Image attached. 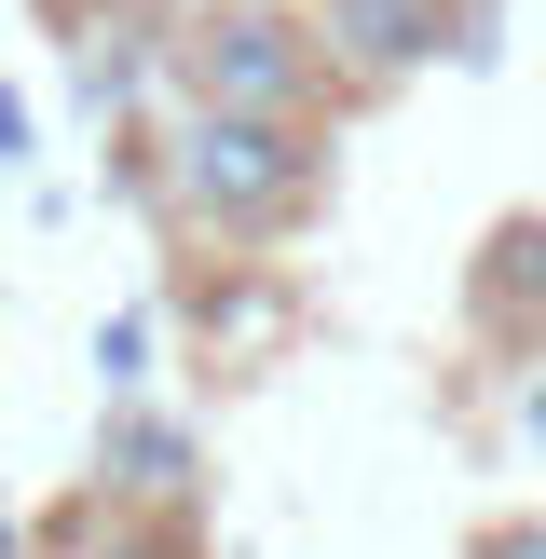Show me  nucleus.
Instances as JSON below:
<instances>
[{
  "label": "nucleus",
  "instance_id": "obj_1",
  "mask_svg": "<svg viewBox=\"0 0 546 559\" xmlns=\"http://www.w3.org/2000/svg\"><path fill=\"white\" fill-rule=\"evenodd\" d=\"M328 205V123H233V109H178L164 136V218L205 260H260Z\"/></svg>",
  "mask_w": 546,
  "mask_h": 559
},
{
  "label": "nucleus",
  "instance_id": "obj_2",
  "mask_svg": "<svg viewBox=\"0 0 546 559\" xmlns=\"http://www.w3.org/2000/svg\"><path fill=\"white\" fill-rule=\"evenodd\" d=\"M164 82H178V109H233V123H328L342 109V55L287 0H191V14H164Z\"/></svg>",
  "mask_w": 546,
  "mask_h": 559
},
{
  "label": "nucleus",
  "instance_id": "obj_3",
  "mask_svg": "<svg viewBox=\"0 0 546 559\" xmlns=\"http://www.w3.org/2000/svg\"><path fill=\"white\" fill-rule=\"evenodd\" d=\"M314 41L342 55V82H410L464 55V0H314Z\"/></svg>",
  "mask_w": 546,
  "mask_h": 559
},
{
  "label": "nucleus",
  "instance_id": "obj_4",
  "mask_svg": "<svg viewBox=\"0 0 546 559\" xmlns=\"http://www.w3.org/2000/svg\"><path fill=\"white\" fill-rule=\"evenodd\" d=\"M96 491H109V506H136V519H191V506H205V464H191V437L164 424V409H109Z\"/></svg>",
  "mask_w": 546,
  "mask_h": 559
},
{
  "label": "nucleus",
  "instance_id": "obj_5",
  "mask_svg": "<svg viewBox=\"0 0 546 559\" xmlns=\"http://www.w3.org/2000/svg\"><path fill=\"white\" fill-rule=\"evenodd\" d=\"M27 546H41V559H205V546H191V519H136V506H109V491L55 506Z\"/></svg>",
  "mask_w": 546,
  "mask_h": 559
},
{
  "label": "nucleus",
  "instance_id": "obj_6",
  "mask_svg": "<svg viewBox=\"0 0 546 559\" xmlns=\"http://www.w3.org/2000/svg\"><path fill=\"white\" fill-rule=\"evenodd\" d=\"M96 369H109V396L136 409V382H151V314H109L96 328Z\"/></svg>",
  "mask_w": 546,
  "mask_h": 559
},
{
  "label": "nucleus",
  "instance_id": "obj_7",
  "mask_svg": "<svg viewBox=\"0 0 546 559\" xmlns=\"http://www.w3.org/2000/svg\"><path fill=\"white\" fill-rule=\"evenodd\" d=\"M464 559H546V519H478Z\"/></svg>",
  "mask_w": 546,
  "mask_h": 559
},
{
  "label": "nucleus",
  "instance_id": "obj_8",
  "mask_svg": "<svg viewBox=\"0 0 546 559\" xmlns=\"http://www.w3.org/2000/svg\"><path fill=\"white\" fill-rule=\"evenodd\" d=\"M14 151H27V96L0 82V164H14Z\"/></svg>",
  "mask_w": 546,
  "mask_h": 559
},
{
  "label": "nucleus",
  "instance_id": "obj_9",
  "mask_svg": "<svg viewBox=\"0 0 546 559\" xmlns=\"http://www.w3.org/2000/svg\"><path fill=\"white\" fill-rule=\"evenodd\" d=\"M0 559H41V546H27V533H14V519H0Z\"/></svg>",
  "mask_w": 546,
  "mask_h": 559
},
{
  "label": "nucleus",
  "instance_id": "obj_10",
  "mask_svg": "<svg viewBox=\"0 0 546 559\" xmlns=\"http://www.w3.org/2000/svg\"><path fill=\"white\" fill-rule=\"evenodd\" d=\"M533 437H546V382H533Z\"/></svg>",
  "mask_w": 546,
  "mask_h": 559
}]
</instances>
